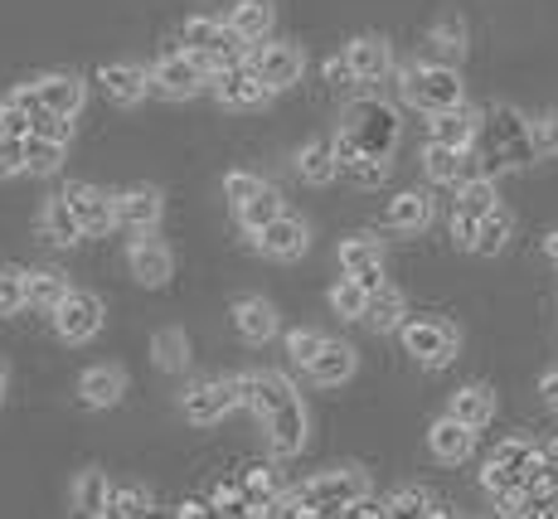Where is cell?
I'll return each mask as SVG.
<instances>
[{"label":"cell","instance_id":"53","mask_svg":"<svg viewBox=\"0 0 558 519\" xmlns=\"http://www.w3.org/2000/svg\"><path fill=\"white\" fill-rule=\"evenodd\" d=\"M5 398H10V364L0 360V408H5Z\"/></svg>","mask_w":558,"mask_h":519},{"label":"cell","instance_id":"25","mask_svg":"<svg viewBox=\"0 0 558 519\" xmlns=\"http://www.w3.org/2000/svg\"><path fill=\"white\" fill-rule=\"evenodd\" d=\"M447 418H457L461 427L481 432L496 418V388L490 384H461L452 398H447Z\"/></svg>","mask_w":558,"mask_h":519},{"label":"cell","instance_id":"13","mask_svg":"<svg viewBox=\"0 0 558 519\" xmlns=\"http://www.w3.org/2000/svg\"><path fill=\"white\" fill-rule=\"evenodd\" d=\"M263 432H267V447H272V457H296V451L306 447V437H311L306 403H302V398L282 403V408H277V413L263 423Z\"/></svg>","mask_w":558,"mask_h":519},{"label":"cell","instance_id":"43","mask_svg":"<svg viewBox=\"0 0 558 519\" xmlns=\"http://www.w3.org/2000/svg\"><path fill=\"white\" fill-rule=\"evenodd\" d=\"M107 495H112V485H107L102 471H83L73 481V505L78 510H107Z\"/></svg>","mask_w":558,"mask_h":519},{"label":"cell","instance_id":"15","mask_svg":"<svg viewBox=\"0 0 558 519\" xmlns=\"http://www.w3.org/2000/svg\"><path fill=\"white\" fill-rule=\"evenodd\" d=\"M126 398V370L122 364H93V370L78 374V403L93 408V413H107Z\"/></svg>","mask_w":558,"mask_h":519},{"label":"cell","instance_id":"9","mask_svg":"<svg viewBox=\"0 0 558 519\" xmlns=\"http://www.w3.org/2000/svg\"><path fill=\"white\" fill-rule=\"evenodd\" d=\"M248 69H253L272 93H282V88H292V83H302L306 53L296 49V45H272V39H267V45H257V49L248 53Z\"/></svg>","mask_w":558,"mask_h":519},{"label":"cell","instance_id":"30","mask_svg":"<svg viewBox=\"0 0 558 519\" xmlns=\"http://www.w3.org/2000/svg\"><path fill=\"white\" fill-rule=\"evenodd\" d=\"M461 59H466V20L442 15L433 29H427V63H447V69H457Z\"/></svg>","mask_w":558,"mask_h":519},{"label":"cell","instance_id":"44","mask_svg":"<svg viewBox=\"0 0 558 519\" xmlns=\"http://www.w3.org/2000/svg\"><path fill=\"white\" fill-rule=\"evenodd\" d=\"M326 345H330V335H320V330H311V326H302V330H287V360L302 364V370H306V364L316 360V354L326 350Z\"/></svg>","mask_w":558,"mask_h":519},{"label":"cell","instance_id":"45","mask_svg":"<svg viewBox=\"0 0 558 519\" xmlns=\"http://www.w3.org/2000/svg\"><path fill=\"white\" fill-rule=\"evenodd\" d=\"M530 150L539 160H554L558 156V107H554V112H539L530 122Z\"/></svg>","mask_w":558,"mask_h":519},{"label":"cell","instance_id":"47","mask_svg":"<svg viewBox=\"0 0 558 519\" xmlns=\"http://www.w3.org/2000/svg\"><path fill=\"white\" fill-rule=\"evenodd\" d=\"M20 170H29L25 142H20V136H0V180L20 176Z\"/></svg>","mask_w":558,"mask_h":519},{"label":"cell","instance_id":"42","mask_svg":"<svg viewBox=\"0 0 558 519\" xmlns=\"http://www.w3.org/2000/svg\"><path fill=\"white\" fill-rule=\"evenodd\" d=\"M340 176H350L360 190H379L384 180H389V156H364V150H360L355 160H345V166H340Z\"/></svg>","mask_w":558,"mask_h":519},{"label":"cell","instance_id":"41","mask_svg":"<svg viewBox=\"0 0 558 519\" xmlns=\"http://www.w3.org/2000/svg\"><path fill=\"white\" fill-rule=\"evenodd\" d=\"M29 306V273L0 267V316H20Z\"/></svg>","mask_w":558,"mask_h":519},{"label":"cell","instance_id":"38","mask_svg":"<svg viewBox=\"0 0 558 519\" xmlns=\"http://www.w3.org/2000/svg\"><path fill=\"white\" fill-rule=\"evenodd\" d=\"M369 287H360L355 277H340L336 287H330V311H336L340 321H364V311H369Z\"/></svg>","mask_w":558,"mask_h":519},{"label":"cell","instance_id":"48","mask_svg":"<svg viewBox=\"0 0 558 519\" xmlns=\"http://www.w3.org/2000/svg\"><path fill=\"white\" fill-rule=\"evenodd\" d=\"M476 238H481V219H471V214H452V243L466 248V253H476Z\"/></svg>","mask_w":558,"mask_h":519},{"label":"cell","instance_id":"24","mask_svg":"<svg viewBox=\"0 0 558 519\" xmlns=\"http://www.w3.org/2000/svg\"><path fill=\"white\" fill-rule=\"evenodd\" d=\"M427 451H433L437 461H442V467H461V461L471 457V451H476V432L471 427H461L457 418H437L433 427H427Z\"/></svg>","mask_w":558,"mask_h":519},{"label":"cell","instance_id":"10","mask_svg":"<svg viewBox=\"0 0 558 519\" xmlns=\"http://www.w3.org/2000/svg\"><path fill=\"white\" fill-rule=\"evenodd\" d=\"M239 388H243V408H248L257 423H267L277 408L296 398L292 378L277 374V370H248V374H239Z\"/></svg>","mask_w":558,"mask_h":519},{"label":"cell","instance_id":"17","mask_svg":"<svg viewBox=\"0 0 558 519\" xmlns=\"http://www.w3.org/2000/svg\"><path fill=\"white\" fill-rule=\"evenodd\" d=\"M340 267H345V277H355L360 287L379 291L384 287V243L379 238H345L340 243Z\"/></svg>","mask_w":558,"mask_h":519},{"label":"cell","instance_id":"20","mask_svg":"<svg viewBox=\"0 0 558 519\" xmlns=\"http://www.w3.org/2000/svg\"><path fill=\"white\" fill-rule=\"evenodd\" d=\"M355 370H360V350H355V345L330 340L326 350L306 364V378H311V384H320V388H340V384H350V378H355Z\"/></svg>","mask_w":558,"mask_h":519},{"label":"cell","instance_id":"51","mask_svg":"<svg viewBox=\"0 0 558 519\" xmlns=\"http://www.w3.org/2000/svg\"><path fill=\"white\" fill-rule=\"evenodd\" d=\"M539 457H544V471H549V481H558V437H554V442H544Z\"/></svg>","mask_w":558,"mask_h":519},{"label":"cell","instance_id":"31","mask_svg":"<svg viewBox=\"0 0 558 519\" xmlns=\"http://www.w3.org/2000/svg\"><path fill=\"white\" fill-rule=\"evenodd\" d=\"M296 176L306 180V185H330V180L340 176V156H336V142L330 136H316V142H306L296 150Z\"/></svg>","mask_w":558,"mask_h":519},{"label":"cell","instance_id":"12","mask_svg":"<svg viewBox=\"0 0 558 519\" xmlns=\"http://www.w3.org/2000/svg\"><path fill=\"white\" fill-rule=\"evenodd\" d=\"M35 93H39V107H45L49 117H59V122H73V117L83 112V97H88V83L78 79V73H39L35 79Z\"/></svg>","mask_w":558,"mask_h":519},{"label":"cell","instance_id":"32","mask_svg":"<svg viewBox=\"0 0 558 519\" xmlns=\"http://www.w3.org/2000/svg\"><path fill=\"white\" fill-rule=\"evenodd\" d=\"M408 321H413V316H408V297H403L399 287L384 282V287L369 297V311H364V326H369L374 335H389V330H403Z\"/></svg>","mask_w":558,"mask_h":519},{"label":"cell","instance_id":"29","mask_svg":"<svg viewBox=\"0 0 558 519\" xmlns=\"http://www.w3.org/2000/svg\"><path fill=\"white\" fill-rule=\"evenodd\" d=\"M393 233H423L433 224V194L427 190H403L389 200V214H384Z\"/></svg>","mask_w":558,"mask_h":519},{"label":"cell","instance_id":"1","mask_svg":"<svg viewBox=\"0 0 558 519\" xmlns=\"http://www.w3.org/2000/svg\"><path fill=\"white\" fill-rule=\"evenodd\" d=\"M399 88L403 97L417 107V112L437 117V112H452V107L466 102V88H461V73L447 69V63H413V69L399 73Z\"/></svg>","mask_w":558,"mask_h":519},{"label":"cell","instance_id":"35","mask_svg":"<svg viewBox=\"0 0 558 519\" xmlns=\"http://www.w3.org/2000/svg\"><path fill=\"white\" fill-rule=\"evenodd\" d=\"M151 360H156V370H166V374H185L190 370V335L180 330V326H166V330H156V340H151Z\"/></svg>","mask_w":558,"mask_h":519},{"label":"cell","instance_id":"16","mask_svg":"<svg viewBox=\"0 0 558 519\" xmlns=\"http://www.w3.org/2000/svg\"><path fill=\"white\" fill-rule=\"evenodd\" d=\"M126 267H132V277L142 287H166L170 277H175V253H170L160 238H136L132 248H126Z\"/></svg>","mask_w":558,"mask_h":519},{"label":"cell","instance_id":"37","mask_svg":"<svg viewBox=\"0 0 558 519\" xmlns=\"http://www.w3.org/2000/svg\"><path fill=\"white\" fill-rule=\"evenodd\" d=\"M282 194H277V185H267L263 194H257V200H248V204H243V209H239V224H243V233H263V229H272V224L277 219H282Z\"/></svg>","mask_w":558,"mask_h":519},{"label":"cell","instance_id":"28","mask_svg":"<svg viewBox=\"0 0 558 519\" xmlns=\"http://www.w3.org/2000/svg\"><path fill=\"white\" fill-rule=\"evenodd\" d=\"M423 170H427V180H437V185H461V180L481 176L476 160H471L466 150L437 146V142H427V146H423Z\"/></svg>","mask_w":558,"mask_h":519},{"label":"cell","instance_id":"26","mask_svg":"<svg viewBox=\"0 0 558 519\" xmlns=\"http://www.w3.org/2000/svg\"><path fill=\"white\" fill-rule=\"evenodd\" d=\"M98 83H102V93L122 107H136L146 93H151V73H146L142 63H102Z\"/></svg>","mask_w":558,"mask_h":519},{"label":"cell","instance_id":"34","mask_svg":"<svg viewBox=\"0 0 558 519\" xmlns=\"http://www.w3.org/2000/svg\"><path fill=\"white\" fill-rule=\"evenodd\" d=\"M69 277L59 273V267H39V273H29V311H39V316H53V311L63 306V297H69Z\"/></svg>","mask_w":558,"mask_h":519},{"label":"cell","instance_id":"14","mask_svg":"<svg viewBox=\"0 0 558 519\" xmlns=\"http://www.w3.org/2000/svg\"><path fill=\"white\" fill-rule=\"evenodd\" d=\"M112 200H117V229L142 233V238L151 233L160 224V214H166V200H160L156 185H132V190L112 194Z\"/></svg>","mask_w":558,"mask_h":519},{"label":"cell","instance_id":"23","mask_svg":"<svg viewBox=\"0 0 558 519\" xmlns=\"http://www.w3.org/2000/svg\"><path fill=\"white\" fill-rule=\"evenodd\" d=\"M253 248H263V253L277 257V263H296V257L311 248V229H306L302 219H292V214H282L272 229H263V233L253 238Z\"/></svg>","mask_w":558,"mask_h":519},{"label":"cell","instance_id":"36","mask_svg":"<svg viewBox=\"0 0 558 519\" xmlns=\"http://www.w3.org/2000/svg\"><path fill=\"white\" fill-rule=\"evenodd\" d=\"M500 209V190L490 176H471L457 185V214H471V219H486V214Z\"/></svg>","mask_w":558,"mask_h":519},{"label":"cell","instance_id":"18","mask_svg":"<svg viewBox=\"0 0 558 519\" xmlns=\"http://www.w3.org/2000/svg\"><path fill=\"white\" fill-rule=\"evenodd\" d=\"M214 97H219L223 107H263V102H272V88L257 79L248 63H229V69L214 79Z\"/></svg>","mask_w":558,"mask_h":519},{"label":"cell","instance_id":"39","mask_svg":"<svg viewBox=\"0 0 558 519\" xmlns=\"http://www.w3.org/2000/svg\"><path fill=\"white\" fill-rule=\"evenodd\" d=\"M25 156H29V176H59V170H63V156H69V146H63V142H49V136H29V142H25Z\"/></svg>","mask_w":558,"mask_h":519},{"label":"cell","instance_id":"19","mask_svg":"<svg viewBox=\"0 0 558 519\" xmlns=\"http://www.w3.org/2000/svg\"><path fill=\"white\" fill-rule=\"evenodd\" d=\"M481 122L486 117L476 112V107H452V112H437V117H427V142H437V146H452V150H466L471 142L481 136Z\"/></svg>","mask_w":558,"mask_h":519},{"label":"cell","instance_id":"11","mask_svg":"<svg viewBox=\"0 0 558 519\" xmlns=\"http://www.w3.org/2000/svg\"><path fill=\"white\" fill-rule=\"evenodd\" d=\"M63 200H69V209L78 214V224H83V233L88 238H98L107 229H117V200L107 190L98 185H88V180H73L69 190H59Z\"/></svg>","mask_w":558,"mask_h":519},{"label":"cell","instance_id":"6","mask_svg":"<svg viewBox=\"0 0 558 519\" xmlns=\"http://www.w3.org/2000/svg\"><path fill=\"white\" fill-rule=\"evenodd\" d=\"M364 495H369V475L360 467H330L302 485V505H311V510H345Z\"/></svg>","mask_w":558,"mask_h":519},{"label":"cell","instance_id":"54","mask_svg":"<svg viewBox=\"0 0 558 519\" xmlns=\"http://www.w3.org/2000/svg\"><path fill=\"white\" fill-rule=\"evenodd\" d=\"M544 257H549V263L558 267V229H554L549 238H544Z\"/></svg>","mask_w":558,"mask_h":519},{"label":"cell","instance_id":"46","mask_svg":"<svg viewBox=\"0 0 558 519\" xmlns=\"http://www.w3.org/2000/svg\"><path fill=\"white\" fill-rule=\"evenodd\" d=\"M263 190H267V180L253 176V170H229V176H223V200H229L233 209H243V204L257 200Z\"/></svg>","mask_w":558,"mask_h":519},{"label":"cell","instance_id":"52","mask_svg":"<svg viewBox=\"0 0 558 519\" xmlns=\"http://www.w3.org/2000/svg\"><path fill=\"white\" fill-rule=\"evenodd\" d=\"M248 485H253V491H272V467H253Z\"/></svg>","mask_w":558,"mask_h":519},{"label":"cell","instance_id":"22","mask_svg":"<svg viewBox=\"0 0 558 519\" xmlns=\"http://www.w3.org/2000/svg\"><path fill=\"white\" fill-rule=\"evenodd\" d=\"M233 330H239L248 345H267V340H277V330H282V316H277L272 301L243 297V301H233Z\"/></svg>","mask_w":558,"mask_h":519},{"label":"cell","instance_id":"33","mask_svg":"<svg viewBox=\"0 0 558 519\" xmlns=\"http://www.w3.org/2000/svg\"><path fill=\"white\" fill-rule=\"evenodd\" d=\"M229 25H233V35H239L243 45L257 49V45H267L277 15H272V5H267V0H239V5H233V15H229Z\"/></svg>","mask_w":558,"mask_h":519},{"label":"cell","instance_id":"50","mask_svg":"<svg viewBox=\"0 0 558 519\" xmlns=\"http://www.w3.org/2000/svg\"><path fill=\"white\" fill-rule=\"evenodd\" d=\"M539 398H544V408H549V413H558V364L539 374Z\"/></svg>","mask_w":558,"mask_h":519},{"label":"cell","instance_id":"3","mask_svg":"<svg viewBox=\"0 0 558 519\" xmlns=\"http://www.w3.org/2000/svg\"><path fill=\"white\" fill-rule=\"evenodd\" d=\"M219 73H223V63L175 49V53H166V59L151 69V88L160 97H199L204 88H214V79H219Z\"/></svg>","mask_w":558,"mask_h":519},{"label":"cell","instance_id":"40","mask_svg":"<svg viewBox=\"0 0 558 519\" xmlns=\"http://www.w3.org/2000/svg\"><path fill=\"white\" fill-rule=\"evenodd\" d=\"M510 233H514V214H510V209H496V214H486V219H481V238H476V253H486V257L506 253Z\"/></svg>","mask_w":558,"mask_h":519},{"label":"cell","instance_id":"21","mask_svg":"<svg viewBox=\"0 0 558 519\" xmlns=\"http://www.w3.org/2000/svg\"><path fill=\"white\" fill-rule=\"evenodd\" d=\"M345 59H350V73H355V83H379V79H389V73H393V49H389V39H384V35L350 39Z\"/></svg>","mask_w":558,"mask_h":519},{"label":"cell","instance_id":"49","mask_svg":"<svg viewBox=\"0 0 558 519\" xmlns=\"http://www.w3.org/2000/svg\"><path fill=\"white\" fill-rule=\"evenodd\" d=\"M326 83H330V88H350V83H355L350 59H326Z\"/></svg>","mask_w":558,"mask_h":519},{"label":"cell","instance_id":"8","mask_svg":"<svg viewBox=\"0 0 558 519\" xmlns=\"http://www.w3.org/2000/svg\"><path fill=\"white\" fill-rule=\"evenodd\" d=\"M180 49L199 53V59H214V63H223V69H229V59L243 49V39L233 35V25H223V20L190 15L185 25H180Z\"/></svg>","mask_w":558,"mask_h":519},{"label":"cell","instance_id":"27","mask_svg":"<svg viewBox=\"0 0 558 519\" xmlns=\"http://www.w3.org/2000/svg\"><path fill=\"white\" fill-rule=\"evenodd\" d=\"M39 238L53 248H73V243H83V224H78V214L69 209V200L63 194H49L45 200V209H39Z\"/></svg>","mask_w":558,"mask_h":519},{"label":"cell","instance_id":"2","mask_svg":"<svg viewBox=\"0 0 558 519\" xmlns=\"http://www.w3.org/2000/svg\"><path fill=\"white\" fill-rule=\"evenodd\" d=\"M340 132L355 142L364 156H393V142H399V112L379 97H364L345 112V126Z\"/></svg>","mask_w":558,"mask_h":519},{"label":"cell","instance_id":"4","mask_svg":"<svg viewBox=\"0 0 558 519\" xmlns=\"http://www.w3.org/2000/svg\"><path fill=\"white\" fill-rule=\"evenodd\" d=\"M399 335H403V350L413 354L423 370H447L461 350V330L442 316H413Z\"/></svg>","mask_w":558,"mask_h":519},{"label":"cell","instance_id":"5","mask_svg":"<svg viewBox=\"0 0 558 519\" xmlns=\"http://www.w3.org/2000/svg\"><path fill=\"white\" fill-rule=\"evenodd\" d=\"M243 408V388H239V374H214V378H195V384L180 394V413L190 423L209 427V423H223V418Z\"/></svg>","mask_w":558,"mask_h":519},{"label":"cell","instance_id":"7","mask_svg":"<svg viewBox=\"0 0 558 519\" xmlns=\"http://www.w3.org/2000/svg\"><path fill=\"white\" fill-rule=\"evenodd\" d=\"M102 297L98 291H83V287H73L69 297H63V306L53 311V335H59L63 345H88V340H98V330H102Z\"/></svg>","mask_w":558,"mask_h":519}]
</instances>
